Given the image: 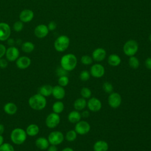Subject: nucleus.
I'll return each mask as SVG.
<instances>
[{"label":"nucleus","instance_id":"7c9ffc66","mask_svg":"<svg viewBox=\"0 0 151 151\" xmlns=\"http://www.w3.org/2000/svg\"><path fill=\"white\" fill-rule=\"evenodd\" d=\"M80 94L81 97L85 99H89L91 97L92 92L89 88L84 87L81 89Z\"/></svg>","mask_w":151,"mask_h":151},{"label":"nucleus","instance_id":"2eb2a0df","mask_svg":"<svg viewBox=\"0 0 151 151\" xmlns=\"http://www.w3.org/2000/svg\"><path fill=\"white\" fill-rule=\"evenodd\" d=\"M31 64V58L25 55L19 56L15 61V64L17 67L20 70H25L28 68L30 66Z\"/></svg>","mask_w":151,"mask_h":151},{"label":"nucleus","instance_id":"a878e982","mask_svg":"<svg viewBox=\"0 0 151 151\" xmlns=\"http://www.w3.org/2000/svg\"><path fill=\"white\" fill-rule=\"evenodd\" d=\"M107 61L110 65L112 67H117L121 63V58L117 54H112L108 57Z\"/></svg>","mask_w":151,"mask_h":151},{"label":"nucleus","instance_id":"6ab92c4d","mask_svg":"<svg viewBox=\"0 0 151 151\" xmlns=\"http://www.w3.org/2000/svg\"><path fill=\"white\" fill-rule=\"evenodd\" d=\"M35 145L36 147L41 150H47L50 146V143L47 138L45 137H39L35 141Z\"/></svg>","mask_w":151,"mask_h":151},{"label":"nucleus","instance_id":"473e14b6","mask_svg":"<svg viewBox=\"0 0 151 151\" xmlns=\"http://www.w3.org/2000/svg\"><path fill=\"white\" fill-rule=\"evenodd\" d=\"M93 58L87 55H84L81 57L80 61L81 63L86 65H90L93 63Z\"/></svg>","mask_w":151,"mask_h":151},{"label":"nucleus","instance_id":"37998d69","mask_svg":"<svg viewBox=\"0 0 151 151\" xmlns=\"http://www.w3.org/2000/svg\"><path fill=\"white\" fill-rule=\"evenodd\" d=\"M6 41H7V44L9 45V47L14 46V44H15V41L14 40V39L10 37L6 40Z\"/></svg>","mask_w":151,"mask_h":151},{"label":"nucleus","instance_id":"f03ea898","mask_svg":"<svg viewBox=\"0 0 151 151\" xmlns=\"http://www.w3.org/2000/svg\"><path fill=\"white\" fill-rule=\"evenodd\" d=\"M77 58L76 56L71 53L63 55L60 59V66L67 71L73 70L77 66Z\"/></svg>","mask_w":151,"mask_h":151},{"label":"nucleus","instance_id":"412c9836","mask_svg":"<svg viewBox=\"0 0 151 151\" xmlns=\"http://www.w3.org/2000/svg\"><path fill=\"white\" fill-rule=\"evenodd\" d=\"M25 132L27 136L30 137L36 136L40 132L39 126L35 123L29 124L26 128Z\"/></svg>","mask_w":151,"mask_h":151},{"label":"nucleus","instance_id":"72a5a7b5","mask_svg":"<svg viewBox=\"0 0 151 151\" xmlns=\"http://www.w3.org/2000/svg\"><path fill=\"white\" fill-rule=\"evenodd\" d=\"M102 87H103V90H104V91L106 93H108V94H110L113 91V85L110 83L107 82V81L104 82L103 84Z\"/></svg>","mask_w":151,"mask_h":151},{"label":"nucleus","instance_id":"dca6fc26","mask_svg":"<svg viewBox=\"0 0 151 151\" xmlns=\"http://www.w3.org/2000/svg\"><path fill=\"white\" fill-rule=\"evenodd\" d=\"M34 17V12L29 9H24L21 11L19 15V19L24 23H27L31 21Z\"/></svg>","mask_w":151,"mask_h":151},{"label":"nucleus","instance_id":"0eeeda50","mask_svg":"<svg viewBox=\"0 0 151 151\" xmlns=\"http://www.w3.org/2000/svg\"><path fill=\"white\" fill-rule=\"evenodd\" d=\"M60 120L61 119L59 114L52 112L47 115L45 123L48 128L54 129L58 126L60 123Z\"/></svg>","mask_w":151,"mask_h":151},{"label":"nucleus","instance_id":"2f4dec72","mask_svg":"<svg viewBox=\"0 0 151 151\" xmlns=\"http://www.w3.org/2000/svg\"><path fill=\"white\" fill-rule=\"evenodd\" d=\"M69 83V78L67 76L59 77L58 79V85L61 87H66Z\"/></svg>","mask_w":151,"mask_h":151},{"label":"nucleus","instance_id":"4468645a","mask_svg":"<svg viewBox=\"0 0 151 151\" xmlns=\"http://www.w3.org/2000/svg\"><path fill=\"white\" fill-rule=\"evenodd\" d=\"M90 73L94 78H101L105 73V68L103 65L100 64H94L90 68Z\"/></svg>","mask_w":151,"mask_h":151},{"label":"nucleus","instance_id":"c9c22d12","mask_svg":"<svg viewBox=\"0 0 151 151\" xmlns=\"http://www.w3.org/2000/svg\"><path fill=\"white\" fill-rule=\"evenodd\" d=\"M23 28H24V22H22L20 20L15 21L12 25V28L15 32L21 31Z\"/></svg>","mask_w":151,"mask_h":151},{"label":"nucleus","instance_id":"f3484780","mask_svg":"<svg viewBox=\"0 0 151 151\" xmlns=\"http://www.w3.org/2000/svg\"><path fill=\"white\" fill-rule=\"evenodd\" d=\"M106 51L103 48H97L92 52V58L97 62L103 61L106 57Z\"/></svg>","mask_w":151,"mask_h":151},{"label":"nucleus","instance_id":"20e7f679","mask_svg":"<svg viewBox=\"0 0 151 151\" xmlns=\"http://www.w3.org/2000/svg\"><path fill=\"white\" fill-rule=\"evenodd\" d=\"M70 45V38L68 36L61 35L58 37L54 42L55 50L60 52L65 51Z\"/></svg>","mask_w":151,"mask_h":151},{"label":"nucleus","instance_id":"cd10ccee","mask_svg":"<svg viewBox=\"0 0 151 151\" xmlns=\"http://www.w3.org/2000/svg\"><path fill=\"white\" fill-rule=\"evenodd\" d=\"M64 109V103L60 101L57 100L54 102L52 106V110L54 113L60 114L61 113Z\"/></svg>","mask_w":151,"mask_h":151},{"label":"nucleus","instance_id":"8fccbe9b","mask_svg":"<svg viewBox=\"0 0 151 151\" xmlns=\"http://www.w3.org/2000/svg\"><path fill=\"white\" fill-rule=\"evenodd\" d=\"M149 41L151 42V34H150V35H149Z\"/></svg>","mask_w":151,"mask_h":151},{"label":"nucleus","instance_id":"c85d7f7f","mask_svg":"<svg viewBox=\"0 0 151 151\" xmlns=\"http://www.w3.org/2000/svg\"><path fill=\"white\" fill-rule=\"evenodd\" d=\"M129 66L133 69H137L140 65V62L139 59L134 55L129 57Z\"/></svg>","mask_w":151,"mask_h":151},{"label":"nucleus","instance_id":"7ed1b4c3","mask_svg":"<svg viewBox=\"0 0 151 151\" xmlns=\"http://www.w3.org/2000/svg\"><path fill=\"white\" fill-rule=\"evenodd\" d=\"M27 134L25 130L21 127H16L14 129L10 134V139L13 144L16 145H21L23 144L27 140Z\"/></svg>","mask_w":151,"mask_h":151},{"label":"nucleus","instance_id":"6e6552de","mask_svg":"<svg viewBox=\"0 0 151 151\" xmlns=\"http://www.w3.org/2000/svg\"><path fill=\"white\" fill-rule=\"evenodd\" d=\"M122 97L120 94L116 92H112L108 97V104L113 109L119 107L122 104Z\"/></svg>","mask_w":151,"mask_h":151},{"label":"nucleus","instance_id":"aec40b11","mask_svg":"<svg viewBox=\"0 0 151 151\" xmlns=\"http://www.w3.org/2000/svg\"><path fill=\"white\" fill-rule=\"evenodd\" d=\"M3 110L6 114L8 115H14L17 112L18 107L16 104L13 102H8L4 105Z\"/></svg>","mask_w":151,"mask_h":151},{"label":"nucleus","instance_id":"de8ad7c7","mask_svg":"<svg viewBox=\"0 0 151 151\" xmlns=\"http://www.w3.org/2000/svg\"><path fill=\"white\" fill-rule=\"evenodd\" d=\"M61 151H74V150L71 147H64V149H63Z\"/></svg>","mask_w":151,"mask_h":151},{"label":"nucleus","instance_id":"c03bdc74","mask_svg":"<svg viewBox=\"0 0 151 151\" xmlns=\"http://www.w3.org/2000/svg\"><path fill=\"white\" fill-rule=\"evenodd\" d=\"M47 150V151H58V148L55 145H50Z\"/></svg>","mask_w":151,"mask_h":151},{"label":"nucleus","instance_id":"9b49d317","mask_svg":"<svg viewBox=\"0 0 151 151\" xmlns=\"http://www.w3.org/2000/svg\"><path fill=\"white\" fill-rule=\"evenodd\" d=\"M19 49L17 47L11 46L6 48L5 56L8 61L14 62L19 57Z\"/></svg>","mask_w":151,"mask_h":151},{"label":"nucleus","instance_id":"393cba45","mask_svg":"<svg viewBox=\"0 0 151 151\" xmlns=\"http://www.w3.org/2000/svg\"><path fill=\"white\" fill-rule=\"evenodd\" d=\"M53 87L50 84H44L41 86L38 89V93L47 97L52 95Z\"/></svg>","mask_w":151,"mask_h":151},{"label":"nucleus","instance_id":"c756f323","mask_svg":"<svg viewBox=\"0 0 151 151\" xmlns=\"http://www.w3.org/2000/svg\"><path fill=\"white\" fill-rule=\"evenodd\" d=\"M77 137V133L75 130H68L65 136V139L68 142H73L74 141Z\"/></svg>","mask_w":151,"mask_h":151},{"label":"nucleus","instance_id":"39448f33","mask_svg":"<svg viewBox=\"0 0 151 151\" xmlns=\"http://www.w3.org/2000/svg\"><path fill=\"white\" fill-rule=\"evenodd\" d=\"M139 50V45L136 41L129 40L127 41L123 47V51L125 55L129 57L134 55Z\"/></svg>","mask_w":151,"mask_h":151},{"label":"nucleus","instance_id":"a19ab883","mask_svg":"<svg viewBox=\"0 0 151 151\" xmlns=\"http://www.w3.org/2000/svg\"><path fill=\"white\" fill-rule=\"evenodd\" d=\"M47 27H48V28L49 31H54L57 28V24L54 21H50L48 23Z\"/></svg>","mask_w":151,"mask_h":151},{"label":"nucleus","instance_id":"5701e85b","mask_svg":"<svg viewBox=\"0 0 151 151\" xmlns=\"http://www.w3.org/2000/svg\"><path fill=\"white\" fill-rule=\"evenodd\" d=\"M108 149L109 145L104 140H98L93 145L94 151H107Z\"/></svg>","mask_w":151,"mask_h":151},{"label":"nucleus","instance_id":"f257e3e1","mask_svg":"<svg viewBox=\"0 0 151 151\" xmlns=\"http://www.w3.org/2000/svg\"><path fill=\"white\" fill-rule=\"evenodd\" d=\"M28 103L29 106L36 111L44 109L47 104L46 97L38 93L31 96L29 98Z\"/></svg>","mask_w":151,"mask_h":151},{"label":"nucleus","instance_id":"09e8293b","mask_svg":"<svg viewBox=\"0 0 151 151\" xmlns=\"http://www.w3.org/2000/svg\"><path fill=\"white\" fill-rule=\"evenodd\" d=\"M4 143V139L2 134H0V146H1Z\"/></svg>","mask_w":151,"mask_h":151},{"label":"nucleus","instance_id":"a18cd8bd","mask_svg":"<svg viewBox=\"0 0 151 151\" xmlns=\"http://www.w3.org/2000/svg\"><path fill=\"white\" fill-rule=\"evenodd\" d=\"M81 117L84 118H87L90 116V112L88 110H84L81 113Z\"/></svg>","mask_w":151,"mask_h":151},{"label":"nucleus","instance_id":"a211bd4d","mask_svg":"<svg viewBox=\"0 0 151 151\" xmlns=\"http://www.w3.org/2000/svg\"><path fill=\"white\" fill-rule=\"evenodd\" d=\"M52 95L54 99L61 100L63 99L65 96V90L63 87L56 85L52 88Z\"/></svg>","mask_w":151,"mask_h":151},{"label":"nucleus","instance_id":"4be33fe9","mask_svg":"<svg viewBox=\"0 0 151 151\" xmlns=\"http://www.w3.org/2000/svg\"><path fill=\"white\" fill-rule=\"evenodd\" d=\"M81 113L79 112V111L76 110L70 111L67 116L68 120L71 123H77L81 120Z\"/></svg>","mask_w":151,"mask_h":151},{"label":"nucleus","instance_id":"79ce46f5","mask_svg":"<svg viewBox=\"0 0 151 151\" xmlns=\"http://www.w3.org/2000/svg\"><path fill=\"white\" fill-rule=\"evenodd\" d=\"M145 65L146 68L151 70V57H148L145 61Z\"/></svg>","mask_w":151,"mask_h":151},{"label":"nucleus","instance_id":"ddd939ff","mask_svg":"<svg viewBox=\"0 0 151 151\" xmlns=\"http://www.w3.org/2000/svg\"><path fill=\"white\" fill-rule=\"evenodd\" d=\"M49 31L47 25L44 24H38L35 27L34 30V35L37 38L40 39L46 37L48 35Z\"/></svg>","mask_w":151,"mask_h":151},{"label":"nucleus","instance_id":"1a4fd4ad","mask_svg":"<svg viewBox=\"0 0 151 151\" xmlns=\"http://www.w3.org/2000/svg\"><path fill=\"white\" fill-rule=\"evenodd\" d=\"M91 129L90 124L86 121L80 120L76 123L74 130L77 132V134L84 135L87 134Z\"/></svg>","mask_w":151,"mask_h":151},{"label":"nucleus","instance_id":"b1692460","mask_svg":"<svg viewBox=\"0 0 151 151\" xmlns=\"http://www.w3.org/2000/svg\"><path fill=\"white\" fill-rule=\"evenodd\" d=\"M87 101L86 99L83 98V97H80L77 99L73 104L74 108L77 111H81L84 110L86 106H87Z\"/></svg>","mask_w":151,"mask_h":151},{"label":"nucleus","instance_id":"4c0bfd02","mask_svg":"<svg viewBox=\"0 0 151 151\" xmlns=\"http://www.w3.org/2000/svg\"><path fill=\"white\" fill-rule=\"evenodd\" d=\"M68 72L67 71H66L65 70H64L63 67H61V66L58 67L57 68L56 70H55V73L57 74V76L59 77H61V76H67L68 75Z\"/></svg>","mask_w":151,"mask_h":151},{"label":"nucleus","instance_id":"9d476101","mask_svg":"<svg viewBox=\"0 0 151 151\" xmlns=\"http://www.w3.org/2000/svg\"><path fill=\"white\" fill-rule=\"evenodd\" d=\"M11 28L9 25L4 22H0V41H6L11 36Z\"/></svg>","mask_w":151,"mask_h":151},{"label":"nucleus","instance_id":"58836bf2","mask_svg":"<svg viewBox=\"0 0 151 151\" xmlns=\"http://www.w3.org/2000/svg\"><path fill=\"white\" fill-rule=\"evenodd\" d=\"M8 61L5 58H0V68L1 69H5L6 68L8 65Z\"/></svg>","mask_w":151,"mask_h":151},{"label":"nucleus","instance_id":"bb28decb","mask_svg":"<svg viewBox=\"0 0 151 151\" xmlns=\"http://www.w3.org/2000/svg\"><path fill=\"white\" fill-rule=\"evenodd\" d=\"M35 49V45L31 41H25L21 44V50L25 53H31Z\"/></svg>","mask_w":151,"mask_h":151},{"label":"nucleus","instance_id":"f8f14e48","mask_svg":"<svg viewBox=\"0 0 151 151\" xmlns=\"http://www.w3.org/2000/svg\"><path fill=\"white\" fill-rule=\"evenodd\" d=\"M88 110L92 112H97L101 110L102 104L101 101L96 97H90L87 102Z\"/></svg>","mask_w":151,"mask_h":151},{"label":"nucleus","instance_id":"423d86ee","mask_svg":"<svg viewBox=\"0 0 151 151\" xmlns=\"http://www.w3.org/2000/svg\"><path fill=\"white\" fill-rule=\"evenodd\" d=\"M47 139L50 145L58 146L63 143L64 139V136L61 132L54 130L49 133Z\"/></svg>","mask_w":151,"mask_h":151},{"label":"nucleus","instance_id":"e433bc0d","mask_svg":"<svg viewBox=\"0 0 151 151\" xmlns=\"http://www.w3.org/2000/svg\"><path fill=\"white\" fill-rule=\"evenodd\" d=\"M90 73L87 70H83L80 73V79L83 81H86L88 80L90 78Z\"/></svg>","mask_w":151,"mask_h":151},{"label":"nucleus","instance_id":"49530a36","mask_svg":"<svg viewBox=\"0 0 151 151\" xmlns=\"http://www.w3.org/2000/svg\"><path fill=\"white\" fill-rule=\"evenodd\" d=\"M5 132V126L3 124L0 123V134H2Z\"/></svg>","mask_w":151,"mask_h":151},{"label":"nucleus","instance_id":"f704fd0d","mask_svg":"<svg viewBox=\"0 0 151 151\" xmlns=\"http://www.w3.org/2000/svg\"><path fill=\"white\" fill-rule=\"evenodd\" d=\"M0 151H15L12 145L8 142H4L0 146Z\"/></svg>","mask_w":151,"mask_h":151},{"label":"nucleus","instance_id":"ea45409f","mask_svg":"<svg viewBox=\"0 0 151 151\" xmlns=\"http://www.w3.org/2000/svg\"><path fill=\"white\" fill-rule=\"evenodd\" d=\"M6 48L5 45L2 44H0V58L4 57L5 55Z\"/></svg>","mask_w":151,"mask_h":151}]
</instances>
